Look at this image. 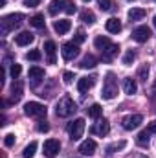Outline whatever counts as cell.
I'll use <instances>...</instances> for the list:
<instances>
[{
	"mask_svg": "<svg viewBox=\"0 0 156 158\" xmlns=\"http://www.w3.org/2000/svg\"><path fill=\"white\" fill-rule=\"evenodd\" d=\"M94 44H96V48H97V50H101V53H103V59H105V61H110L112 57H116L117 52H119V46L114 44L109 37H103V35H97V37L94 39Z\"/></svg>",
	"mask_w": 156,
	"mask_h": 158,
	"instance_id": "obj_1",
	"label": "cell"
},
{
	"mask_svg": "<svg viewBox=\"0 0 156 158\" xmlns=\"http://www.w3.org/2000/svg\"><path fill=\"white\" fill-rule=\"evenodd\" d=\"M76 110H77V105H76V101L70 96L61 98L57 101V105H55V114L59 118H70L72 114H76Z\"/></svg>",
	"mask_w": 156,
	"mask_h": 158,
	"instance_id": "obj_2",
	"label": "cell"
},
{
	"mask_svg": "<svg viewBox=\"0 0 156 158\" xmlns=\"http://www.w3.org/2000/svg\"><path fill=\"white\" fill-rule=\"evenodd\" d=\"M22 22H24V15H22V13L6 15V17L0 20V33H2V35H7L9 31H13L15 28H18Z\"/></svg>",
	"mask_w": 156,
	"mask_h": 158,
	"instance_id": "obj_3",
	"label": "cell"
},
{
	"mask_svg": "<svg viewBox=\"0 0 156 158\" xmlns=\"http://www.w3.org/2000/svg\"><path fill=\"white\" fill-rule=\"evenodd\" d=\"M101 96H103V99H114L117 96V81H116V76H114L112 72H109V74L105 76Z\"/></svg>",
	"mask_w": 156,
	"mask_h": 158,
	"instance_id": "obj_4",
	"label": "cell"
},
{
	"mask_svg": "<svg viewBox=\"0 0 156 158\" xmlns=\"http://www.w3.org/2000/svg\"><path fill=\"white\" fill-rule=\"evenodd\" d=\"M24 112H26V116H31V118H44L48 110L39 101H30L24 105Z\"/></svg>",
	"mask_w": 156,
	"mask_h": 158,
	"instance_id": "obj_5",
	"label": "cell"
},
{
	"mask_svg": "<svg viewBox=\"0 0 156 158\" xmlns=\"http://www.w3.org/2000/svg\"><path fill=\"white\" fill-rule=\"evenodd\" d=\"M66 131H68V134H70L72 140H79L83 136V132H84V119L77 118V119H74V121H70L68 127H66Z\"/></svg>",
	"mask_w": 156,
	"mask_h": 158,
	"instance_id": "obj_6",
	"label": "cell"
},
{
	"mask_svg": "<svg viewBox=\"0 0 156 158\" xmlns=\"http://www.w3.org/2000/svg\"><path fill=\"white\" fill-rule=\"evenodd\" d=\"M142 121H143L142 114H129V116H125L121 119V125H123L125 131H134V129H138L142 125Z\"/></svg>",
	"mask_w": 156,
	"mask_h": 158,
	"instance_id": "obj_7",
	"label": "cell"
},
{
	"mask_svg": "<svg viewBox=\"0 0 156 158\" xmlns=\"http://www.w3.org/2000/svg\"><path fill=\"white\" fill-rule=\"evenodd\" d=\"M42 149H44V155H46L48 158H53L57 153H59V149H61V143H59V140H53V138H50V140H46V142H44Z\"/></svg>",
	"mask_w": 156,
	"mask_h": 158,
	"instance_id": "obj_8",
	"label": "cell"
},
{
	"mask_svg": "<svg viewBox=\"0 0 156 158\" xmlns=\"http://www.w3.org/2000/svg\"><path fill=\"white\" fill-rule=\"evenodd\" d=\"M61 53H63V57H64L66 61H72L74 57H77V53H79V44H76V42H66V44H63V48H61Z\"/></svg>",
	"mask_w": 156,
	"mask_h": 158,
	"instance_id": "obj_9",
	"label": "cell"
},
{
	"mask_svg": "<svg viewBox=\"0 0 156 158\" xmlns=\"http://www.w3.org/2000/svg\"><path fill=\"white\" fill-rule=\"evenodd\" d=\"M151 37V30L147 26H138L134 31H132V39L136 42H147Z\"/></svg>",
	"mask_w": 156,
	"mask_h": 158,
	"instance_id": "obj_10",
	"label": "cell"
},
{
	"mask_svg": "<svg viewBox=\"0 0 156 158\" xmlns=\"http://www.w3.org/2000/svg\"><path fill=\"white\" fill-rule=\"evenodd\" d=\"M90 131H92V134H97V136H101V138H103V136H107V134H109V131H110L109 119L103 118L101 121H97V123H96V125H94Z\"/></svg>",
	"mask_w": 156,
	"mask_h": 158,
	"instance_id": "obj_11",
	"label": "cell"
},
{
	"mask_svg": "<svg viewBox=\"0 0 156 158\" xmlns=\"http://www.w3.org/2000/svg\"><path fill=\"white\" fill-rule=\"evenodd\" d=\"M70 28H72V22L70 20H66V19H59V20H55L53 22V30L59 33V35H64V33H68L70 31Z\"/></svg>",
	"mask_w": 156,
	"mask_h": 158,
	"instance_id": "obj_12",
	"label": "cell"
},
{
	"mask_svg": "<svg viewBox=\"0 0 156 158\" xmlns=\"http://www.w3.org/2000/svg\"><path fill=\"white\" fill-rule=\"evenodd\" d=\"M96 142L94 140H84L81 145H79V153L81 155H84V156H90V155H94V151H96Z\"/></svg>",
	"mask_w": 156,
	"mask_h": 158,
	"instance_id": "obj_13",
	"label": "cell"
},
{
	"mask_svg": "<svg viewBox=\"0 0 156 158\" xmlns=\"http://www.w3.org/2000/svg\"><path fill=\"white\" fill-rule=\"evenodd\" d=\"M55 50H57V46H55L53 40H46L44 42V52L48 55V63L50 64H55Z\"/></svg>",
	"mask_w": 156,
	"mask_h": 158,
	"instance_id": "obj_14",
	"label": "cell"
},
{
	"mask_svg": "<svg viewBox=\"0 0 156 158\" xmlns=\"http://www.w3.org/2000/svg\"><path fill=\"white\" fill-rule=\"evenodd\" d=\"M94 83H96V77L94 76H86V77H81L77 81V90L79 92H86V90H90L92 86H94Z\"/></svg>",
	"mask_w": 156,
	"mask_h": 158,
	"instance_id": "obj_15",
	"label": "cell"
},
{
	"mask_svg": "<svg viewBox=\"0 0 156 158\" xmlns=\"http://www.w3.org/2000/svg\"><path fill=\"white\" fill-rule=\"evenodd\" d=\"M35 39V35L33 33H30V31H22V33H18L17 37H15V42L18 44V46H28V44H31Z\"/></svg>",
	"mask_w": 156,
	"mask_h": 158,
	"instance_id": "obj_16",
	"label": "cell"
},
{
	"mask_svg": "<svg viewBox=\"0 0 156 158\" xmlns=\"http://www.w3.org/2000/svg\"><path fill=\"white\" fill-rule=\"evenodd\" d=\"M123 90H125V94H129V96L136 94V90H138L136 81H134L132 77H125L123 79Z\"/></svg>",
	"mask_w": 156,
	"mask_h": 158,
	"instance_id": "obj_17",
	"label": "cell"
},
{
	"mask_svg": "<svg viewBox=\"0 0 156 158\" xmlns=\"http://www.w3.org/2000/svg\"><path fill=\"white\" fill-rule=\"evenodd\" d=\"M151 131L149 129H145V131H142L140 134H138V138H136V143L140 145V147H147L149 145V142H151Z\"/></svg>",
	"mask_w": 156,
	"mask_h": 158,
	"instance_id": "obj_18",
	"label": "cell"
},
{
	"mask_svg": "<svg viewBox=\"0 0 156 158\" xmlns=\"http://www.w3.org/2000/svg\"><path fill=\"white\" fill-rule=\"evenodd\" d=\"M64 6H66V0H51L48 11H50V15H57L59 11H64Z\"/></svg>",
	"mask_w": 156,
	"mask_h": 158,
	"instance_id": "obj_19",
	"label": "cell"
},
{
	"mask_svg": "<svg viewBox=\"0 0 156 158\" xmlns=\"http://www.w3.org/2000/svg\"><path fill=\"white\" fill-rule=\"evenodd\" d=\"M105 28H107L109 33H119L121 31V22H119V19H109Z\"/></svg>",
	"mask_w": 156,
	"mask_h": 158,
	"instance_id": "obj_20",
	"label": "cell"
},
{
	"mask_svg": "<svg viewBox=\"0 0 156 158\" xmlns=\"http://www.w3.org/2000/svg\"><path fill=\"white\" fill-rule=\"evenodd\" d=\"M96 64H97V59H96L92 53H86V55L83 57V61L79 63V66H81V68H94Z\"/></svg>",
	"mask_w": 156,
	"mask_h": 158,
	"instance_id": "obj_21",
	"label": "cell"
},
{
	"mask_svg": "<svg viewBox=\"0 0 156 158\" xmlns=\"http://www.w3.org/2000/svg\"><path fill=\"white\" fill-rule=\"evenodd\" d=\"M86 112H88V116L94 119L101 118V114H103V109H101V105L99 103H94V105H90L88 109H86Z\"/></svg>",
	"mask_w": 156,
	"mask_h": 158,
	"instance_id": "obj_22",
	"label": "cell"
},
{
	"mask_svg": "<svg viewBox=\"0 0 156 158\" xmlns=\"http://www.w3.org/2000/svg\"><path fill=\"white\" fill-rule=\"evenodd\" d=\"M145 9H142V7H132V9H129V19L130 20H142L143 17H145Z\"/></svg>",
	"mask_w": 156,
	"mask_h": 158,
	"instance_id": "obj_23",
	"label": "cell"
},
{
	"mask_svg": "<svg viewBox=\"0 0 156 158\" xmlns=\"http://www.w3.org/2000/svg\"><path fill=\"white\" fill-rule=\"evenodd\" d=\"M11 92H13V96H11V101H15V103H17V101L22 98V83H20V81H15V85H13Z\"/></svg>",
	"mask_w": 156,
	"mask_h": 158,
	"instance_id": "obj_24",
	"label": "cell"
},
{
	"mask_svg": "<svg viewBox=\"0 0 156 158\" xmlns=\"http://www.w3.org/2000/svg\"><path fill=\"white\" fill-rule=\"evenodd\" d=\"M81 20H83L84 24H94V22H96V15H94L90 9H83V11H81Z\"/></svg>",
	"mask_w": 156,
	"mask_h": 158,
	"instance_id": "obj_25",
	"label": "cell"
},
{
	"mask_svg": "<svg viewBox=\"0 0 156 158\" xmlns=\"http://www.w3.org/2000/svg\"><path fill=\"white\" fill-rule=\"evenodd\" d=\"M30 24H31L33 28H39V30H42V28H44V15H40V13L33 15V17L30 19Z\"/></svg>",
	"mask_w": 156,
	"mask_h": 158,
	"instance_id": "obj_26",
	"label": "cell"
},
{
	"mask_svg": "<svg viewBox=\"0 0 156 158\" xmlns=\"http://www.w3.org/2000/svg\"><path fill=\"white\" fill-rule=\"evenodd\" d=\"M35 151H37V142H31L30 145H26V147H24L22 156H24V158H33V156H35Z\"/></svg>",
	"mask_w": 156,
	"mask_h": 158,
	"instance_id": "obj_27",
	"label": "cell"
},
{
	"mask_svg": "<svg viewBox=\"0 0 156 158\" xmlns=\"http://www.w3.org/2000/svg\"><path fill=\"white\" fill-rule=\"evenodd\" d=\"M30 77L31 79H42L44 77V68H40V66H31V68H30Z\"/></svg>",
	"mask_w": 156,
	"mask_h": 158,
	"instance_id": "obj_28",
	"label": "cell"
},
{
	"mask_svg": "<svg viewBox=\"0 0 156 158\" xmlns=\"http://www.w3.org/2000/svg\"><path fill=\"white\" fill-rule=\"evenodd\" d=\"M134 59H136V53H134L132 50H129V52L123 55V64H125V66H130V64L134 63Z\"/></svg>",
	"mask_w": 156,
	"mask_h": 158,
	"instance_id": "obj_29",
	"label": "cell"
},
{
	"mask_svg": "<svg viewBox=\"0 0 156 158\" xmlns=\"http://www.w3.org/2000/svg\"><path fill=\"white\" fill-rule=\"evenodd\" d=\"M97 6H99L101 11H110L112 6H114V2L112 0H97Z\"/></svg>",
	"mask_w": 156,
	"mask_h": 158,
	"instance_id": "obj_30",
	"label": "cell"
},
{
	"mask_svg": "<svg viewBox=\"0 0 156 158\" xmlns=\"http://www.w3.org/2000/svg\"><path fill=\"white\" fill-rule=\"evenodd\" d=\"M147 76H149V64H143V66L138 70V79H140V81H147Z\"/></svg>",
	"mask_w": 156,
	"mask_h": 158,
	"instance_id": "obj_31",
	"label": "cell"
},
{
	"mask_svg": "<svg viewBox=\"0 0 156 158\" xmlns=\"http://www.w3.org/2000/svg\"><path fill=\"white\" fill-rule=\"evenodd\" d=\"M40 52L39 50H31V52H28L26 53V59H30V61H40Z\"/></svg>",
	"mask_w": 156,
	"mask_h": 158,
	"instance_id": "obj_32",
	"label": "cell"
},
{
	"mask_svg": "<svg viewBox=\"0 0 156 158\" xmlns=\"http://www.w3.org/2000/svg\"><path fill=\"white\" fill-rule=\"evenodd\" d=\"M20 72H22V68H20V64H17V63H13L11 64V77L17 79L18 76H20Z\"/></svg>",
	"mask_w": 156,
	"mask_h": 158,
	"instance_id": "obj_33",
	"label": "cell"
},
{
	"mask_svg": "<svg viewBox=\"0 0 156 158\" xmlns=\"http://www.w3.org/2000/svg\"><path fill=\"white\" fill-rule=\"evenodd\" d=\"M64 13H66V15H74V13H76V4H74V2H70V0H66Z\"/></svg>",
	"mask_w": 156,
	"mask_h": 158,
	"instance_id": "obj_34",
	"label": "cell"
},
{
	"mask_svg": "<svg viewBox=\"0 0 156 158\" xmlns=\"http://www.w3.org/2000/svg\"><path fill=\"white\" fill-rule=\"evenodd\" d=\"M4 145H6V147H13V145H15V134H7V136L4 138Z\"/></svg>",
	"mask_w": 156,
	"mask_h": 158,
	"instance_id": "obj_35",
	"label": "cell"
},
{
	"mask_svg": "<svg viewBox=\"0 0 156 158\" xmlns=\"http://www.w3.org/2000/svg\"><path fill=\"white\" fill-rule=\"evenodd\" d=\"M125 145H127V142H119V143H112V145H110V147L107 149V153L110 155V151H116V149H123Z\"/></svg>",
	"mask_w": 156,
	"mask_h": 158,
	"instance_id": "obj_36",
	"label": "cell"
},
{
	"mask_svg": "<svg viewBox=\"0 0 156 158\" xmlns=\"http://www.w3.org/2000/svg\"><path fill=\"white\" fill-rule=\"evenodd\" d=\"M74 79H76V76H74L72 72H64V76H63V81H64L66 85H70V83H72Z\"/></svg>",
	"mask_w": 156,
	"mask_h": 158,
	"instance_id": "obj_37",
	"label": "cell"
},
{
	"mask_svg": "<svg viewBox=\"0 0 156 158\" xmlns=\"http://www.w3.org/2000/svg\"><path fill=\"white\" fill-rule=\"evenodd\" d=\"M48 129H50V125H48L46 121H40L39 125H37V131H39V132H48Z\"/></svg>",
	"mask_w": 156,
	"mask_h": 158,
	"instance_id": "obj_38",
	"label": "cell"
},
{
	"mask_svg": "<svg viewBox=\"0 0 156 158\" xmlns=\"http://www.w3.org/2000/svg\"><path fill=\"white\" fill-rule=\"evenodd\" d=\"M84 39H86V35H84L83 31H77V33H76V39H74V42H76V44H81Z\"/></svg>",
	"mask_w": 156,
	"mask_h": 158,
	"instance_id": "obj_39",
	"label": "cell"
},
{
	"mask_svg": "<svg viewBox=\"0 0 156 158\" xmlns=\"http://www.w3.org/2000/svg\"><path fill=\"white\" fill-rule=\"evenodd\" d=\"M40 0H24V6L26 7H35V6H39Z\"/></svg>",
	"mask_w": 156,
	"mask_h": 158,
	"instance_id": "obj_40",
	"label": "cell"
},
{
	"mask_svg": "<svg viewBox=\"0 0 156 158\" xmlns=\"http://www.w3.org/2000/svg\"><path fill=\"white\" fill-rule=\"evenodd\" d=\"M147 129H149V131H151L153 134H156V119H154V121H151V123H149V127H147Z\"/></svg>",
	"mask_w": 156,
	"mask_h": 158,
	"instance_id": "obj_41",
	"label": "cell"
},
{
	"mask_svg": "<svg viewBox=\"0 0 156 158\" xmlns=\"http://www.w3.org/2000/svg\"><path fill=\"white\" fill-rule=\"evenodd\" d=\"M127 158H147L145 155H142V153H132V155H129Z\"/></svg>",
	"mask_w": 156,
	"mask_h": 158,
	"instance_id": "obj_42",
	"label": "cell"
},
{
	"mask_svg": "<svg viewBox=\"0 0 156 158\" xmlns=\"http://www.w3.org/2000/svg\"><path fill=\"white\" fill-rule=\"evenodd\" d=\"M153 24H154V28H156V15H154V19H153Z\"/></svg>",
	"mask_w": 156,
	"mask_h": 158,
	"instance_id": "obj_43",
	"label": "cell"
},
{
	"mask_svg": "<svg viewBox=\"0 0 156 158\" xmlns=\"http://www.w3.org/2000/svg\"><path fill=\"white\" fill-rule=\"evenodd\" d=\"M153 88H154V94H156V81H154V85H153Z\"/></svg>",
	"mask_w": 156,
	"mask_h": 158,
	"instance_id": "obj_44",
	"label": "cell"
},
{
	"mask_svg": "<svg viewBox=\"0 0 156 158\" xmlns=\"http://www.w3.org/2000/svg\"><path fill=\"white\" fill-rule=\"evenodd\" d=\"M84 2H90V0H84Z\"/></svg>",
	"mask_w": 156,
	"mask_h": 158,
	"instance_id": "obj_45",
	"label": "cell"
}]
</instances>
